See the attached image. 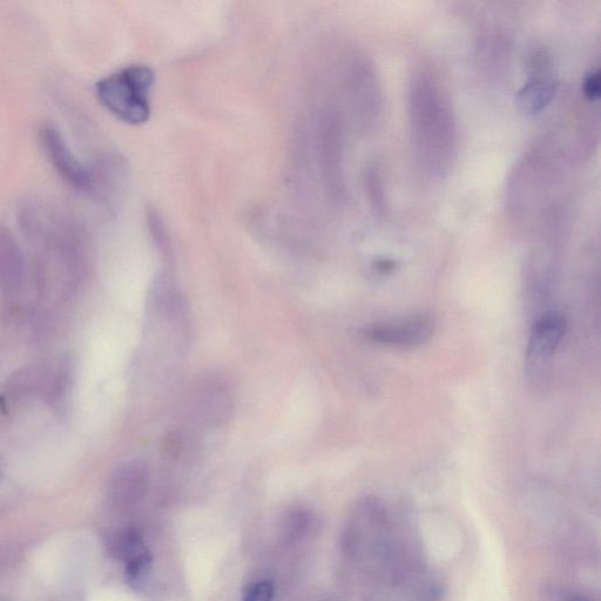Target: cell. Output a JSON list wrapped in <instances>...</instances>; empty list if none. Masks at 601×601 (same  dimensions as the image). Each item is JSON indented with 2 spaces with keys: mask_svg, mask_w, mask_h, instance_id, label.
Returning a JSON list of instances; mask_svg holds the SVG:
<instances>
[{
  "mask_svg": "<svg viewBox=\"0 0 601 601\" xmlns=\"http://www.w3.org/2000/svg\"><path fill=\"white\" fill-rule=\"evenodd\" d=\"M39 139L46 157L60 177L79 191H90V170L74 155L62 133L52 125H44L40 127Z\"/></svg>",
  "mask_w": 601,
  "mask_h": 601,
  "instance_id": "cell-3",
  "label": "cell"
},
{
  "mask_svg": "<svg viewBox=\"0 0 601 601\" xmlns=\"http://www.w3.org/2000/svg\"><path fill=\"white\" fill-rule=\"evenodd\" d=\"M576 601H583V600H576Z\"/></svg>",
  "mask_w": 601,
  "mask_h": 601,
  "instance_id": "cell-14",
  "label": "cell"
},
{
  "mask_svg": "<svg viewBox=\"0 0 601 601\" xmlns=\"http://www.w3.org/2000/svg\"><path fill=\"white\" fill-rule=\"evenodd\" d=\"M154 73L146 66H130L100 80L97 94L100 103L125 123L144 124L150 118V91Z\"/></svg>",
  "mask_w": 601,
  "mask_h": 601,
  "instance_id": "cell-2",
  "label": "cell"
},
{
  "mask_svg": "<svg viewBox=\"0 0 601 601\" xmlns=\"http://www.w3.org/2000/svg\"><path fill=\"white\" fill-rule=\"evenodd\" d=\"M309 522L310 516L308 515L307 511L297 509L289 512L285 525H283V529H285V536L288 539L293 540L305 536V533L309 528Z\"/></svg>",
  "mask_w": 601,
  "mask_h": 601,
  "instance_id": "cell-11",
  "label": "cell"
},
{
  "mask_svg": "<svg viewBox=\"0 0 601 601\" xmlns=\"http://www.w3.org/2000/svg\"><path fill=\"white\" fill-rule=\"evenodd\" d=\"M566 333V321L558 314H548L539 319L532 328L526 362L531 371H545L546 364L563 341Z\"/></svg>",
  "mask_w": 601,
  "mask_h": 601,
  "instance_id": "cell-6",
  "label": "cell"
},
{
  "mask_svg": "<svg viewBox=\"0 0 601 601\" xmlns=\"http://www.w3.org/2000/svg\"><path fill=\"white\" fill-rule=\"evenodd\" d=\"M108 552L126 565L148 555L143 538L137 531L124 530L112 533L106 540Z\"/></svg>",
  "mask_w": 601,
  "mask_h": 601,
  "instance_id": "cell-10",
  "label": "cell"
},
{
  "mask_svg": "<svg viewBox=\"0 0 601 601\" xmlns=\"http://www.w3.org/2000/svg\"><path fill=\"white\" fill-rule=\"evenodd\" d=\"M192 403L195 413L209 427L224 424L233 408L232 396L225 384L213 378L201 381L194 388Z\"/></svg>",
  "mask_w": 601,
  "mask_h": 601,
  "instance_id": "cell-7",
  "label": "cell"
},
{
  "mask_svg": "<svg viewBox=\"0 0 601 601\" xmlns=\"http://www.w3.org/2000/svg\"><path fill=\"white\" fill-rule=\"evenodd\" d=\"M531 77L519 93V104L525 112L535 114L548 105L556 92V80L553 77L550 60L537 56L532 63Z\"/></svg>",
  "mask_w": 601,
  "mask_h": 601,
  "instance_id": "cell-8",
  "label": "cell"
},
{
  "mask_svg": "<svg viewBox=\"0 0 601 601\" xmlns=\"http://www.w3.org/2000/svg\"><path fill=\"white\" fill-rule=\"evenodd\" d=\"M411 143L418 166L432 178L449 173L457 154V121L447 90L435 72L417 71L410 84Z\"/></svg>",
  "mask_w": 601,
  "mask_h": 601,
  "instance_id": "cell-1",
  "label": "cell"
},
{
  "mask_svg": "<svg viewBox=\"0 0 601 601\" xmlns=\"http://www.w3.org/2000/svg\"><path fill=\"white\" fill-rule=\"evenodd\" d=\"M585 96L590 100H596L600 94V78L599 73H592L585 83Z\"/></svg>",
  "mask_w": 601,
  "mask_h": 601,
  "instance_id": "cell-13",
  "label": "cell"
},
{
  "mask_svg": "<svg viewBox=\"0 0 601 601\" xmlns=\"http://www.w3.org/2000/svg\"><path fill=\"white\" fill-rule=\"evenodd\" d=\"M148 470L143 463L130 462L121 465L114 472L108 499L112 509L118 513H126L137 506L146 495L148 488Z\"/></svg>",
  "mask_w": 601,
  "mask_h": 601,
  "instance_id": "cell-5",
  "label": "cell"
},
{
  "mask_svg": "<svg viewBox=\"0 0 601 601\" xmlns=\"http://www.w3.org/2000/svg\"><path fill=\"white\" fill-rule=\"evenodd\" d=\"M25 278V260L22 249L8 227L0 225V287L5 292H16Z\"/></svg>",
  "mask_w": 601,
  "mask_h": 601,
  "instance_id": "cell-9",
  "label": "cell"
},
{
  "mask_svg": "<svg viewBox=\"0 0 601 601\" xmlns=\"http://www.w3.org/2000/svg\"><path fill=\"white\" fill-rule=\"evenodd\" d=\"M434 321L428 316L417 315L393 322L375 324L364 330L367 340L397 348L422 346L434 335Z\"/></svg>",
  "mask_w": 601,
  "mask_h": 601,
  "instance_id": "cell-4",
  "label": "cell"
},
{
  "mask_svg": "<svg viewBox=\"0 0 601 601\" xmlns=\"http://www.w3.org/2000/svg\"><path fill=\"white\" fill-rule=\"evenodd\" d=\"M275 586L272 580L263 579L248 587L243 601H272Z\"/></svg>",
  "mask_w": 601,
  "mask_h": 601,
  "instance_id": "cell-12",
  "label": "cell"
}]
</instances>
